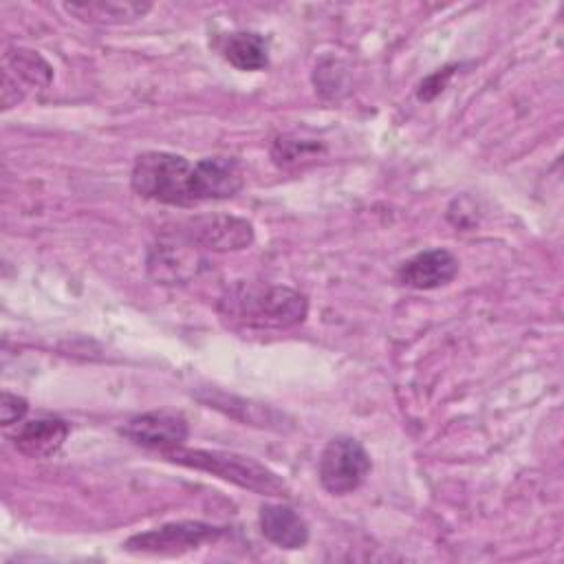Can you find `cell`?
<instances>
[{
	"label": "cell",
	"mask_w": 564,
	"mask_h": 564,
	"mask_svg": "<svg viewBox=\"0 0 564 564\" xmlns=\"http://www.w3.org/2000/svg\"><path fill=\"white\" fill-rule=\"evenodd\" d=\"M218 313L231 324L280 330L302 324L308 313V302L291 286L238 282L223 293Z\"/></svg>",
	"instance_id": "cell-1"
},
{
	"label": "cell",
	"mask_w": 564,
	"mask_h": 564,
	"mask_svg": "<svg viewBox=\"0 0 564 564\" xmlns=\"http://www.w3.org/2000/svg\"><path fill=\"white\" fill-rule=\"evenodd\" d=\"M130 185L139 196L163 205H198L194 163L174 152L150 150L139 154L132 165Z\"/></svg>",
	"instance_id": "cell-2"
},
{
	"label": "cell",
	"mask_w": 564,
	"mask_h": 564,
	"mask_svg": "<svg viewBox=\"0 0 564 564\" xmlns=\"http://www.w3.org/2000/svg\"><path fill=\"white\" fill-rule=\"evenodd\" d=\"M165 460L207 471L216 478H223L227 482H234L242 489L262 494V496H286L289 487L286 482L267 465L258 463L256 458L240 456L234 452L223 449H192V447H176L172 452L163 454Z\"/></svg>",
	"instance_id": "cell-3"
},
{
	"label": "cell",
	"mask_w": 564,
	"mask_h": 564,
	"mask_svg": "<svg viewBox=\"0 0 564 564\" xmlns=\"http://www.w3.org/2000/svg\"><path fill=\"white\" fill-rule=\"evenodd\" d=\"M319 482L333 496L355 491L370 474V456L366 447L350 436H335L319 456Z\"/></svg>",
	"instance_id": "cell-4"
},
{
	"label": "cell",
	"mask_w": 564,
	"mask_h": 564,
	"mask_svg": "<svg viewBox=\"0 0 564 564\" xmlns=\"http://www.w3.org/2000/svg\"><path fill=\"white\" fill-rule=\"evenodd\" d=\"M225 533L223 527H214L198 520L167 522L156 529L137 533L126 540V551L130 553H150V555H178L192 549H198L205 542H214Z\"/></svg>",
	"instance_id": "cell-5"
},
{
	"label": "cell",
	"mask_w": 564,
	"mask_h": 564,
	"mask_svg": "<svg viewBox=\"0 0 564 564\" xmlns=\"http://www.w3.org/2000/svg\"><path fill=\"white\" fill-rule=\"evenodd\" d=\"M183 236L203 249L238 251L253 242V225L229 214H203L187 220Z\"/></svg>",
	"instance_id": "cell-6"
},
{
	"label": "cell",
	"mask_w": 564,
	"mask_h": 564,
	"mask_svg": "<svg viewBox=\"0 0 564 564\" xmlns=\"http://www.w3.org/2000/svg\"><path fill=\"white\" fill-rule=\"evenodd\" d=\"M119 432L134 445L165 454L181 447L189 430L183 414L172 410H154L132 416Z\"/></svg>",
	"instance_id": "cell-7"
},
{
	"label": "cell",
	"mask_w": 564,
	"mask_h": 564,
	"mask_svg": "<svg viewBox=\"0 0 564 564\" xmlns=\"http://www.w3.org/2000/svg\"><path fill=\"white\" fill-rule=\"evenodd\" d=\"M53 79L51 64L31 48H9L4 53V68H2V104L11 108L20 101L26 90L46 88Z\"/></svg>",
	"instance_id": "cell-8"
},
{
	"label": "cell",
	"mask_w": 564,
	"mask_h": 564,
	"mask_svg": "<svg viewBox=\"0 0 564 564\" xmlns=\"http://www.w3.org/2000/svg\"><path fill=\"white\" fill-rule=\"evenodd\" d=\"M458 273V258L447 249H425L397 269V280L416 291L445 286Z\"/></svg>",
	"instance_id": "cell-9"
},
{
	"label": "cell",
	"mask_w": 564,
	"mask_h": 564,
	"mask_svg": "<svg viewBox=\"0 0 564 564\" xmlns=\"http://www.w3.org/2000/svg\"><path fill=\"white\" fill-rule=\"evenodd\" d=\"M198 203L225 200L242 189L245 174L234 156H205L194 163Z\"/></svg>",
	"instance_id": "cell-10"
},
{
	"label": "cell",
	"mask_w": 564,
	"mask_h": 564,
	"mask_svg": "<svg viewBox=\"0 0 564 564\" xmlns=\"http://www.w3.org/2000/svg\"><path fill=\"white\" fill-rule=\"evenodd\" d=\"M200 247L176 245V242H159L150 249L148 271L154 280L163 284H181L189 278L198 275L205 264V258L198 253Z\"/></svg>",
	"instance_id": "cell-11"
},
{
	"label": "cell",
	"mask_w": 564,
	"mask_h": 564,
	"mask_svg": "<svg viewBox=\"0 0 564 564\" xmlns=\"http://www.w3.org/2000/svg\"><path fill=\"white\" fill-rule=\"evenodd\" d=\"M70 427L62 419H33L22 423L13 438V445L20 454L29 458H48L64 445Z\"/></svg>",
	"instance_id": "cell-12"
},
{
	"label": "cell",
	"mask_w": 564,
	"mask_h": 564,
	"mask_svg": "<svg viewBox=\"0 0 564 564\" xmlns=\"http://www.w3.org/2000/svg\"><path fill=\"white\" fill-rule=\"evenodd\" d=\"M260 533L280 549H302L308 542L306 520L286 505L260 507Z\"/></svg>",
	"instance_id": "cell-13"
},
{
	"label": "cell",
	"mask_w": 564,
	"mask_h": 564,
	"mask_svg": "<svg viewBox=\"0 0 564 564\" xmlns=\"http://www.w3.org/2000/svg\"><path fill=\"white\" fill-rule=\"evenodd\" d=\"M64 9L84 20L97 24H121L143 18L150 11L148 2H121V0H101V2H73L64 4Z\"/></svg>",
	"instance_id": "cell-14"
},
{
	"label": "cell",
	"mask_w": 564,
	"mask_h": 564,
	"mask_svg": "<svg viewBox=\"0 0 564 564\" xmlns=\"http://www.w3.org/2000/svg\"><path fill=\"white\" fill-rule=\"evenodd\" d=\"M223 55L238 70H262L269 64V44L260 33L238 31L227 35Z\"/></svg>",
	"instance_id": "cell-15"
},
{
	"label": "cell",
	"mask_w": 564,
	"mask_h": 564,
	"mask_svg": "<svg viewBox=\"0 0 564 564\" xmlns=\"http://www.w3.org/2000/svg\"><path fill=\"white\" fill-rule=\"evenodd\" d=\"M324 152L326 148L319 139H306L297 134H280L271 143V159L282 170H295L315 163Z\"/></svg>",
	"instance_id": "cell-16"
},
{
	"label": "cell",
	"mask_w": 564,
	"mask_h": 564,
	"mask_svg": "<svg viewBox=\"0 0 564 564\" xmlns=\"http://www.w3.org/2000/svg\"><path fill=\"white\" fill-rule=\"evenodd\" d=\"M26 410H29L26 399L11 394V392H2V399H0V423L2 425H13V423L22 421Z\"/></svg>",
	"instance_id": "cell-17"
},
{
	"label": "cell",
	"mask_w": 564,
	"mask_h": 564,
	"mask_svg": "<svg viewBox=\"0 0 564 564\" xmlns=\"http://www.w3.org/2000/svg\"><path fill=\"white\" fill-rule=\"evenodd\" d=\"M452 66H447V68H443V70H436V73H432L427 79H423L421 82V86H419V90H416V95H419V99H423V101H430L432 97H436L443 88H445V84H447V79L452 77Z\"/></svg>",
	"instance_id": "cell-18"
}]
</instances>
